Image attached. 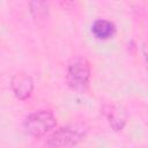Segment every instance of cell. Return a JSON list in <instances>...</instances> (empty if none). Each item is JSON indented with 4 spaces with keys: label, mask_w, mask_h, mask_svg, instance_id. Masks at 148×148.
I'll return each mask as SVG.
<instances>
[{
    "label": "cell",
    "mask_w": 148,
    "mask_h": 148,
    "mask_svg": "<svg viewBox=\"0 0 148 148\" xmlns=\"http://www.w3.org/2000/svg\"><path fill=\"white\" fill-rule=\"evenodd\" d=\"M83 131L73 125H68L56 131L46 142L47 147H73L83 138Z\"/></svg>",
    "instance_id": "3957f363"
},
{
    "label": "cell",
    "mask_w": 148,
    "mask_h": 148,
    "mask_svg": "<svg viewBox=\"0 0 148 148\" xmlns=\"http://www.w3.org/2000/svg\"><path fill=\"white\" fill-rule=\"evenodd\" d=\"M91 34L97 39H109L116 34V25L108 20H96L91 24Z\"/></svg>",
    "instance_id": "5b68a950"
},
{
    "label": "cell",
    "mask_w": 148,
    "mask_h": 148,
    "mask_svg": "<svg viewBox=\"0 0 148 148\" xmlns=\"http://www.w3.org/2000/svg\"><path fill=\"white\" fill-rule=\"evenodd\" d=\"M57 124L56 117L52 112L46 110H39L30 113L24 120V128L25 131L35 136L40 138L49 133Z\"/></svg>",
    "instance_id": "6da1fadb"
},
{
    "label": "cell",
    "mask_w": 148,
    "mask_h": 148,
    "mask_svg": "<svg viewBox=\"0 0 148 148\" xmlns=\"http://www.w3.org/2000/svg\"><path fill=\"white\" fill-rule=\"evenodd\" d=\"M10 87L15 97L23 101L30 97L34 90V81L30 75L25 73H17L12 77Z\"/></svg>",
    "instance_id": "277c9868"
},
{
    "label": "cell",
    "mask_w": 148,
    "mask_h": 148,
    "mask_svg": "<svg viewBox=\"0 0 148 148\" xmlns=\"http://www.w3.org/2000/svg\"><path fill=\"white\" fill-rule=\"evenodd\" d=\"M59 2H60L64 7H68V6H71V5H72L73 0H59Z\"/></svg>",
    "instance_id": "ba28073f"
},
{
    "label": "cell",
    "mask_w": 148,
    "mask_h": 148,
    "mask_svg": "<svg viewBox=\"0 0 148 148\" xmlns=\"http://www.w3.org/2000/svg\"><path fill=\"white\" fill-rule=\"evenodd\" d=\"M31 14L36 20H43L47 16V5L44 0H29Z\"/></svg>",
    "instance_id": "8992f818"
},
{
    "label": "cell",
    "mask_w": 148,
    "mask_h": 148,
    "mask_svg": "<svg viewBox=\"0 0 148 148\" xmlns=\"http://www.w3.org/2000/svg\"><path fill=\"white\" fill-rule=\"evenodd\" d=\"M90 79V65L83 57L74 58L67 68V82L74 90L82 91L88 87Z\"/></svg>",
    "instance_id": "7a4b0ae2"
},
{
    "label": "cell",
    "mask_w": 148,
    "mask_h": 148,
    "mask_svg": "<svg viewBox=\"0 0 148 148\" xmlns=\"http://www.w3.org/2000/svg\"><path fill=\"white\" fill-rule=\"evenodd\" d=\"M109 119H110V123H111L112 127L116 131L121 130L124 124H125V118L121 116L120 111H111V113L109 116Z\"/></svg>",
    "instance_id": "52a82bcc"
}]
</instances>
